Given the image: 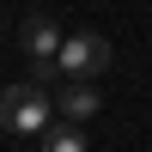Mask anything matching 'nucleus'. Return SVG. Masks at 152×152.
<instances>
[{
  "instance_id": "obj_3",
  "label": "nucleus",
  "mask_w": 152,
  "mask_h": 152,
  "mask_svg": "<svg viewBox=\"0 0 152 152\" xmlns=\"http://www.w3.org/2000/svg\"><path fill=\"white\" fill-rule=\"evenodd\" d=\"M61 43H67V37H61V31H55V18H43V12H37V18H24V31H18V49L31 55V67L61 61Z\"/></svg>"
},
{
  "instance_id": "obj_4",
  "label": "nucleus",
  "mask_w": 152,
  "mask_h": 152,
  "mask_svg": "<svg viewBox=\"0 0 152 152\" xmlns=\"http://www.w3.org/2000/svg\"><path fill=\"white\" fill-rule=\"evenodd\" d=\"M55 110H61L67 122H91V116H97V85H91V79H61Z\"/></svg>"
},
{
  "instance_id": "obj_2",
  "label": "nucleus",
  "mask_w": 152,
  "mask_h": 152,
  "mask_svg": "<svg viewBox=\"0 0 152 152\" xmlns=\"http://www.w3.org/2000/svg\"><path fill=\"white\" fill-rule=\"evenodd\" d=\"M104 67H110V43L97 31H79V37L61 43V73H67V79H97Z\"/></svg>"
},
{
  "instance_id": "obj_1",
  "label": "nucleus",
  "mask_w": 152,
  "mask_h": 152,
  "mask_svg": "<svg viewBox=\"0 0 152 152\" xmlns=\"http://www.w3.org/2000/svg\"><path fill=\"white\" fill-rule=\"evenodd\" d=\"M0 116H6L12 134H49V128H55V97H49L37 79L31 85H12L6 104H0Z\"/></svg>"
},
{
  "instance_id": "obj_5",
  "label": "nucleus",
  "mask_w": 152,
  "mask_h": 152,
  "mask_svg": "<svg viewBox=\"0 0 152 152\" xmlns=\"http://www.w3.org/2000/svg\"><path fill=\"white\" fill-rule=\"evenodd\" d=\"M43 152H91L85 146V122H55L43 134Z\"/></svg>"
}]
</instances>
